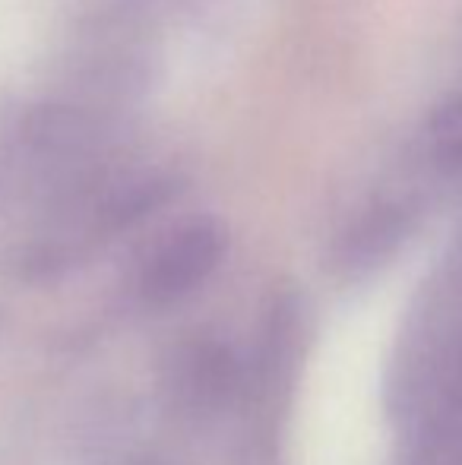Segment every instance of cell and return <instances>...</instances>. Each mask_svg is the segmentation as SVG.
Listing matches in <instances>:
<instances>
[{
  "instance_id": "cell-1",
  "label": "cell",
  "mask_w": 462,
  "mask_h": 465,
  "mask_svg": "<svg viewBox=\"0 0 462 465\" xmlns=\"http://www.w3.org/2000/svg\"><path fill=\"white\" fill-rule=\"evenodd\" d=\"M415 443L408 465H462V279L425 326L415 361Z\"/></svg>"
},
{
  "instance_id": "cell-2",
  "label": "cell",
  "mask_w": 462,
  "mask_h": 465,
  "mask_svg": "<svg viewBox=\"0 0 462 465\" xmlns=\"http://www.w3.org/2000/svg\"><path fill=\"white\" fill-rule=\"evenodd\" d=\"M225 247L222 228L212 219H193L168 234L146 266V292L155 298H178L219 263Z\"/></svg>"
}]
</instances>
